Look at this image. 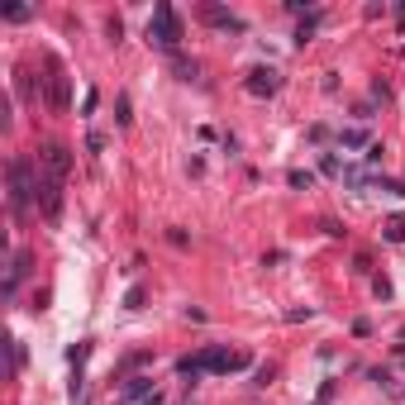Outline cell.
Masks as SVG:
<instances>
[{"label":"cell","instance_id":"6","mask_svg":"<svg viewBox=\"0 0 405 405\" xmlns=\"http://www.w3.org/2000/svg\"><path fill=\"white\" fill-rule=\"evenodd\" d=\"M38 205H43L48 219H58V214H62V182H53V177L38 172Z\"/></svg>","mask_w":405,"mask_h":405},{"label":"cell","instance_id":"7","mask_svg":"<svg viewBox=\"0 0 405 405\" xmlns=\"http://www.w3.org/2000/svg\"><path fill=\"white\" fill-rule=\"evenodd\" d=\"M277 86H282L277 67H253V72H248V91H253V96H272Z\"/></svg>","mask_w":405,"mask_h":405},{"label":"cell","instance_id":"14","mask_svg":"<svg viewBox=\"0 0 405 405\" xmlns=\"http://www.w3.org/2000/svg\"><path fill=\"white\" fill-rule=\"evenodd\" d=\"M153 405H158V401H153Z\"/></svg>","mask_w":405,"mask_h":405},{"label":"cell","instance_id":"10","mask_svg":"<svg viewBox=\"0 0 405 405\" xmlns=\"http://www.w3.org/2000/svg\"><path fill=\"white\" fill-rule=\"evenodd\" d=\"M315 29H319V10H315V14L305 19L301 29H296V43H310V34H315Z\"/></svg>","mask_w":405,"mask_h":405},{"label":"cell","instance_id":"12","mask_svg":"<svg viewBox=\"0 0 405 405\" xmlns=\"http://www.w3.org/2000/svg\"><path fill=\"white\" fill-rule=\"evenodd\" d=\"M291 186H301V191H310V186H315V177H310V172H291Z\"/></svg>","mask_w":405,"mask_h":405},{"label":"cell","instance_id":"2","mask_svg":"<svg viewBox=\"0 0 405 405\" xmlns=\"http://www.w3.org/2000/svg\"><path fill=\"white\" fill-rule=\"evenodd\" d=\"M248 367L243 353H229V348H205L201 358H186L182 363V377H201V372H238Z\"/></svg>","mask_w":405,"mask_h":405},{"label":"cell","instance_id":"5","mask_svg":"<svg viewBox=\"0 0 405 405\" xmlns=\"http://www.w3.org/2000/svg\"><path fill=\"white\" fill-rule=\"evenodd\" d=\"M48 110H67L72 105V96H67V67L58 62V58H48Z\"/></svg>","mask_w":405,"mask_h":405},{"label":"cell","instance_id":"13","mask_svg":"<svg viewBox=\"0 0 405 405\" xmlns=\"http://www.w3.org/2000/svg\"><path fill=\"white\" fill-rule=\"evenodd\" d=\"M124 305H129V310H138V305H143V291H138V286H129V291H124Z\"/></svg>","mask_w":405,"mask_h":405},{"label":"cell","instance_id":"9","mask_svg":"<svg viewBox=\"0 0 405 405\" xmlns=\"http://www.w3.org/2000/svg\"><path fill=\"white\" fill-rule=\"evenodd\" d=\"M172 67H177V77H182V82H196V77H201V67H196V62H186L182 53H172Z\"/></svg>","mask_w":405,"mask_h":405},{"label":"cell","instance_id":"3","mask_svg":"<svg viewBox=\"0 0 405 405\" xmlns=\"http://www.w3.org/2000/svg\"><path fill=\"white\" fill-rule=\"evenodd\" d=\"M148 38H153L158 48H167V53H177V38H182V24H177V14H172V5H158V10H153V19H148Z\"/></svg>","mask_w":405,"mask_h":405},{"label":"cell","instance_id":"1","mask_svg":"<svg viewBox=\"0 0 405 405\" xmlns=\"http://www.w3.org/2000/svg\"><path fill=\"white\" fill-rule=\"evenodd\" d=\"M29 201H38V162L29 153H19V158H10V205H14V214H24Z\"/></svg>","mask_w":405,"mask_h":405},{"label":"cell","instance_id":"4","mask_svg":"<svg viewBox=\"0 0 405 405\" xmlns=\"http://www.w3.org/2000/svg\"><path fill=\"white\" fill-rule=\"evenodd\" d=\"M38 172L53 177V182H67V172H72V153H67L62 143H43V153H38Z\"/></svg>","mask_w":405,"mask_h":405},{"label":"cell","instance_id":"8","mask_svg":"<svg viewBox=\"0 0 405 405\" xmlns=\"http://www.w3.org/2000/svg\"><path fill=\"white\" fill-rule=\"evenodd\" d=\"M201 19L219 24V29H229V34H238V29H243V19H238V14H229V10H214V5H205V10H201Z\"/></svg>","mask_w":405,"mask_h":405},{"label":"cell","instance_id":"11","mask_svg":"<svg viewBox=\"0 0 405 405\" xmlns=\"http://www.w3.org/2000/svg\"><path fill=\"white\" fill-rule=\"evenodd\" d=\"M363 143H367L363 129H348V134H343V148H363Z\"/></svg>","mask_w":405,"mask_h":405}]
</instances>
